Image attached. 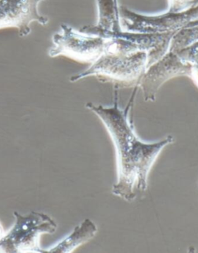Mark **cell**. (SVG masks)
<instances>
[{"instance_id": "30bf717a", "label": "cell", "mask_w": 198, "mask_h": 253, "mask_svg": "<svg viewBox=\"0 0 198 253\" xmlns=\"http://www.w3.org/2000/svg\"><path fill=\"white\" fill-rule=\"evenodd\" d=\"M198 42V19L176 32L170 41L169 51H181Z\"/></svg>"}, {"instance_id": "9c48e42d", "label": "cell", "mask_w": 198, "mask_h": 253, "mask_svg": "<svg viewBox=\"0 0 198 253\" xmlns=\"http://www.w3.org/2000/svg\"><path fill=\"white\" fill-rule=\"evenodd\" d=\"M97 232L98 227L94 221L86 218L77 225L68 236L52 246V248L44 250V253H72L79 246L93 239Z\"/></svg>"}, {"instance_id": "5b68a950", "label": "cell", "mask_w": 198, "mask_h": 253, "mask_svg": "<svg viewBox=\"0 0 198 253\" xmlns=\"http://www.w3.org/2000/svg\"><path fill=\"white\" fill-rule=\"evenodd\" d=\"M121 23L126 31L143 34L177 32L198 19V3L183 12L167 10L158 15H144L119 6Z\"/></svg>"}, {"instance_id": "8fae6325", "label": "cell", "mask_w": 198, "mask_h": 253, "mask_svg": "<svg viewBox=\"0 0 198 253\" xmlns=\"http://www.w3.org/2000/svg\"><path fill=\"white\" fill-rule=\"evenodd\" d=\"M177 54L184 61L190 63H198V42L177 52Z\"/></svg>"}, {"instance_id": "5bb4252c", "label": "cell", "mask_w": 198, "mask_h": 253, "mask_svg": "<svg viewBox=\"0 0 198 253\" xmlns=\"http://www.w3.org/2000/svg\"><path fill=\"white\" fill-rule=\"evenodd\" d=\"M5 232H4L3 228H2V225L0 224V239H2L5 235Z\"/></svg>"}, {"instance_id": "277c9868", "label": "cell", "mask_w": 198, "mask_h": 253, "mask_svg": "<svg viewBox=\"0 0 198 253\" xmlns=\"http://www.w3.org/2000/svg\"><path fill=\"white\" fill-rule=\"evenodd\" d=\"M55 46L50 50L51 56L64 55L78 61L93 63L109 51L111 38L85 34L72 27L62 25L61 30L53 37Z\"/></svg>"}, {"instance_id": "3957f363", "label": "cell", "mask_w": 198, "mask_h": 253, "mask_svg": "<svg viewBox=\"0 0 198 253\" xmlns=\"http://www.w3.org/2000/svg\"><path fill=\"white\" fill-rule=\"evenodd\" d=\"M15 222L10 230L0 239V253H44L40 246L43 234H53L57 225L48 214L31 211L21 214L13 211Z\"/></svg>"}, {"instance_id": "4fadbf2b", "label": "cell", "mask_w": 198, "mask_h": 253, "mask_svg": "<svg viewBox=\"0 0 198 253\" xmlns=\"http://www.w3.org/2000/svg\"><path fill=\"white\" fill-rule=\"evenodd\" d=\"M197 87H198V63H191V72L190 76Z\"/></svg>"}, {"instance_id": "7c38bea8", "label": "cell", "mask_w": 198, "mask_h": 253, "mask_svg": "<svg viewBox=\"0 0 198 253\" xmlns=\"http://www.w3.org/2000/svg\"><path fill=\"white\" fill-rule=\"evenodd\" d=\"M198 3V0H169V10L183 12Z\"/></svg>"}, {"instance_id": "6da1fadb", "label": "cell", "mask_w": 198, "mask_h": 253, "mask_svg": "<svg viewBox=\"0 0 198 253\" xmlns=\"http://www.w3.org/2000/svg\"><path fill=\"white\" fill-rule=\"evenodd\" d=\"M135 86L125 109L119 107V93L114 89L113 102L110 107L88 103L86 107L101 120L109 134L116 154L117 180L111 192L126 202H133L147 192L148 174L161 152L174 141L173 136L160 141H142L135 132L131 113L136 95Z\"/></svg>"}, {"instance_id": "8992f818", "label": "cell", "mask_w": 198, "mask_h": 253, "mask_svg": "<svg viewBox=\"0 0 198 253\" xmlns=\"http://www.w3.org/2000/svg\"><path fill=\"white\" fill-rule=\"evenodd\" d=\"M191 63L184 61L176 52L168 51L163 57L147 68L139 87L145 101H155L159 88L177 77L190 78Z\"/></svg>"}, {"instance_id": "52a82bcc", "label": "cell", "mask_w": 198, "mask_h": 253, "mask_svg": "<svg viewBox=\"0 0 198 253\" xmlns=\"http://www.w3.org/2000/svg\"><path fill=\"white\" fill-rule=\"evenodd\" d=\"M42 0H0V28L13 27L20 36L30 34V24L37 21L41 25L48 23V18L37 12V5Z\"/></svg>"}, {"instance_id": "ba28073f", "label": "cell", "mask_w": 198, "mask_h": 253, "mask_svg": "<svg viewBox=\"0 0 198 253\" xmlns=\"http://www.w3.org/2000/svg\"><path fill=\"white\" fill-rule=\"evenodd\" d=\"M98 23L95 26H86L80 29L85 34H95L99 32L119 33L122 31L120 12L118 0H96Z\"/></svg>"}, {"instance_id": "7a4b0ae2", "label": "cell", "mask_w": 198, "mask_h": 253, "mask_svg": "<svg viewBox=\"0 0 198 253\" xmlns=\"http://www.w3.org/2000/svg\"><path fill=\"white\" fill-rule=\"evenodd\" d=\"M147 52L110 50L101 55L86 71L72 76L70 81L77 82L89 77H95L101 83L111 84L114 89L139 86L148 68Z\"/></svg>"}]
</instances>
